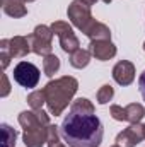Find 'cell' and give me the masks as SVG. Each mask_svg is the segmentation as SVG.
Segmentation results:
<instances>
[{
  "label": "cell",
  "mask_w": 145,
  "mask_h": 147,
  "mask_svg": "<svg viewBox=\"0 0 145 147\" xmlns=\"http://www.w3.org/2000/svg\"><path fill=\"white\" fill-rule=\"evenodd\" d=\"M60 135L68 147H99L103 142L104 127L94 113L85 115L68 111L62 121Z\"/></svg>",
  "instance_id": "6da1fadb"
},
{
  "label": "cell",
  "mask_w": 145,
  "mask_h": 147,
  "mask_svg": "<svg viewBox=\"0 0 145 147\" xmlns=\"http://www.w3.org/2000/svg\"><path fill=\"white\" fill-rule=\"evenodd\" d=\"M77 89H79V82H77V79H73L70 75H65V77L48 82L43 87V92L46 98L50 115H55V116L62 115L63 110L70 105Z\"/></svg>",
  "instance_id": "7a4b0ae2"
},
{
  "label": "cell",
  "mask_w": 145,
  "mask_h": 147,
  "mask_svg": "<svg viewBox=\"0 0 145 147\" xmlns=\"http://www.w3.org/2000/svg\"><path fill=\"white\" fill-rule=\"evenodd\" d=\"M19 123L24 128L26 147H43L48 142L50 118L43 110L22 111L19 115Z\"/></svg>",
  "instance_id": "3957f363"
},
{
  "label": "cell",
  "mask_w": 145,
  "mask_h": 147,
  "mask_svg": "<svg viewBox=\"0 0 145 147\" xmlns=\"http://www.w3.org/2000/svg\"><path fill=\"white\" fill-rule=\"evenodd\" d=\"M31 50L29 38L24 36H14L10 39H2L0 41V53H2V67L5 69L9 65V60L14 58H22L26 57Z\"/></svg>",
  "instance_id": "277c9868"
},
{
  "label": "cell",
  "mask_w": 145,
  "mask_h": 147,
  "mask_svg": "<svg viewBox=\"0 0 145 147\" xmlns=\"http://www.w3.org/2000/svg\"><path fill=\"white\" fill-rule=\"evenodd\" d=\"M67 14H68V19L72 21L73 26L79 28V29L84 31V33H85V31L89 29V26L94 22L89 5H85V3L80 2V0H73L72 3L68 5Z\"/></svg>",
  "instance_id": "5b68a950"
},
{
  "label": "cell",
  "mask_w": 145,
  "mask_h": 147,
  "mask_svg": "<svg viewBox=\"0 0 145 147\" xmlns=\"http://www.w3.org/2000/svg\"><path fill=\"white\" fill-rule=\"evenodd\" d=\"M14 80L26 89H33L39 82V69L31 62H19L14 69Z\"/></svg>",
  "instance_id": "8992f818"
},
{
  "label": "cell",
  "mask_w": 145,
  "mask_h": 147,
  "mask_svg": "<svg viewBox=\"0 0 145 147\" xmlns=\"http://www.w3.org/2000/svg\"><path fill=\"white\" fill-rule=\"evenodd\" d=\"M51 31L53 34L60 38V46L65 53H70L79 50V39L75 36L73 29L68 26V22H63V21H56L51 24Z\"/></svg>",
  "instance_id": "52a82bcc"
},
{
  "label": "cell",
  "mask_w": 145,
  "mask_h": 147,
  "mask_svg": "<svg viewBox=\"0 0 145 147\" xmlns=\"http://www.w3.org/2000/svg\"><path fill=\"white\" fill-rule=\"evenodd\" d=\"M51 38H53V31L48 26H38L34 33L29 36V43H31V50L36 55H51Z\"/></svg>",
  "instance_id": "ba28073f"
},
{
  "label": "cell",
  "mask_w": 145,
  "mask_h": 147,
  "mask_svg": "<svg viewBox=\"0 0 145 147\" xmlns=\"http://www.w3.org/2000/svg\"><path fill=\"white\" fill-rule=\"evenodd\" d=\"M111 116L118 121H130V123H140V120L145 116V110L142 105L132 103L125 108L113 105L111 106Z\"/></svg>",
  "instance_id": "9c48e42d"
},
{
  "label": "cell",
  "mask_w": 145,
  "mask_h": 147,
  "mask_svg": "<svg viewBox=\"0 0 145 147\" xmlns=\"http://www.w3.org/2000/svg\"><path fill=\"white\" fill-rule=\"evenodd\" d=\"M142 140H145V125L140 123H132L116 137V144L119 147H135Z\"/></svg>",
  "instance_id": "30bf717a"
},
{
  "label": "cell",
  "mask_w": 145,
  "mask_h": 147,
  "mask_svg": "<svg viewBox=\"0 0 145 147\" xmlns=\"http://www.w3.org/2000/svg\"><path fill=\"white\" fill-rule=\"evenodd\" d=\"M113 79L119 86H130L135 79V67L128 60H121L114 65L113 69Z\"/></svg>",
  "instance_id": "8fae6325"
},
{
  "label": "cell",
  "mask_w": 145,
  "mask_h": 147,
  "mask_svg": "<svg viewBox=\"0 0 145 147\" xmlns=\"http://www.w3.org/2000/svg\"><path fill=\"white\" fill-rule=\"evenodd\" d=\"M89 51L96 60L106 62L116 55V46L109 39H101V41H92L89 46Z\"/></svg>",
  "instance_id": "7c38bea8"
},
{
  "label": "cell",
  "mask_w": 145,
  "mask_h": 147,
  "mask_svg": "<svg viewBox=\"0 0 145 147\" xmlns=\"http://www.w3.org/2000/svg\"><path fill=\"white\" fill-rule=\"evenodd\" d=\"M3 12L10 17H24L28 14V9L24 5V0H2Z\"/></svg>",
  "instance_id": "4fadbf2b"
},
{
  "label": "cell",
  "mask_w": 145,
  "mask_h": 147,
  "mask_svg": "<svg viewBox=\"0 0 145 147\" xmlns=\"http://www.w3.org/2000/svg\"><path fill=\"white\" fill-rule=\"evenodd\" d=\"M85 36L91 38L92 41H101V39H109L111 38V31H109V28L106 24L94 21L89 26V29L85 31Z\"/></svg>",
  "instance_id": "5bb4252c"
},
{
  "label": "cell",
  "mask_w": 145,
  "mask_h": 147,
  "mask_svg": "<svg viewBox=\"0 0 145 147\" xmlns=\"http://www.w3.org/2000/svg\"><path fill=\"white\" fill-rule=\"evenodd\" d=\"M91 62V51L89 50H77L70 55V65L75 67V69H84L87 67Z\"/></svg>",
  "instance_id": "9a60e30c"
},
{
  "label": "cell",
  "mask_w": 145,
  "mask_h": 147,
  "mask_svg": "<svg viewBox=\"0 0 145 147\" xmlns=\"http://www.w3.org/2000/svg\"><path fill=\"white\" fill-rule=\"evenodd\" d=\"M43 70L48 77H53L55 74L60 70V58L56 55H46L44 60H43Z\"/></svg>",
  "instance_id": "2e32d148"
},
{
  "label": "cell",
  "mask_w": 145,
  "mask_h": 147,
  "mask_svg": "<svg viewBox=\"0 0 145 147\" xmlns=\"http://www.w3.org/2000/svg\"><path fill=\"white\" fill-rule=\"evenodd\" d=\"M70 111H73V113H85V115H91V113H94V106H92V103H91L89 99L79 98V99H75L72 105H70Z\"/></svg>",
  "instance_id": "e0dca14e"
},
{
  "label": "cell",
  "mask_w": 145,
  "mask_h": 147,
  "mask_svg": "<svg viewBox=\"0 0 145 147\" xmlns=\"http://www.w3.org/2000/svg\"><path fill=\"white\" fill-rule=\"evenodd\" d=\"M15 137H17L15 130L10 128L7 123H3L2 125V147H14Z\"/></svg>",
  "instance_id": "ac0fdd59"
},
{
  "label": "cell",
  "mask_w": 145,
  "mask_h": 147,
  "mask_svg": "<svg viewBox=\"0 0 145 147\" xmlns=\"http://www.w3.org/2000/svg\"><path fill=\"white\" fill-rule=\"evenodd\" d=\"M28 103H29V106H31L33 110H41L43 103H46V98H44L43 89H41V91H34V92H31V94L28 96Z\"/></svg>",
  "instance_id": "d6986e66"
},
{
  "label": "cell",
  "mask_w": 145,
  "mask_h": 147,
  "mask_svg": "<svg viewBox=\"0 0 145 147\" xmlns=\"http://www.w3.org/2000/svg\"><path fill=\"white\" fill-rule=\"evenodd\" d=\"M48 147H65L60 142V135H58V127L56 125H50L48 127Z\"/></svg>",
  "instance_id": "ffe728a7"
},
{
  "label": "cell",
  "mask_w": 145,
  "mask_h": 147,
  "mask_svg": "<svg viewBox=\"0 0 145 147\" xmlns=\"http://www.w3.org/2000/svg\"><path fill=\"white\" fill-rule=\"evenodd\" d=\"M97 103L99 105H106V103H109L111 101V98L114 96V89L111 87V86H103L99 91H97Z\"/></svg>",
  "instance_id": "44dd1931"
},
{
  "label": "cell",
  "mask_w": 145,
  "mask_h": 147,
  "mask_svg": "<svg viewBox=\"0 0 145 147\" xmlns=\"http://www.w3.org/2000/svg\"><path fill=\"white\" fill-rule=\"evenodd\" d=\"M138 87H140L142 98H144V101H145V70L142 72V75H140V79H138Z\"/></svg>",
  "instance_id": "7402d4cb"
},
{
  "label": "cell",
  "mask_w": 145,
  "mask_h": 147,
  "mask_svg": "<svg viewBox=\"0 0 145 147\" xmlns=\"http://www.w3.org/2000/svg\"><path fill=\"white\" fill-rule=\"evenodd\" d=\"M2 80H3V91H2V96H7V94H9V82H7V75H5V74L2 75Z\"/></svg>",
  "instance_id": "603a6c76"
},
{
  "label": "cell",
  "mask_w": 145,
  "mask_h": 147,
  "mask_svg": "<svg viewBox=\"0 0 145 147\" xmlns=\"http://www.w3.org/2000/svg\"><path fill=\"white\" fill-rule=\"evenodd\" d=\"M80 2H84L85 5H89V7H91V5H94V3H96L97 0H80Z\"/></svg>",
  "instance_id": "cb8c5ba5"
},
{
  "label": "cell",
  "mask_w": 145,
  "mask_h": 147,
  "mask_svg": "<svg viewBox=\"0 0 145 147\" xmlns=\"http://www.w3.org/2000/svg\"><path fill=\"white\" fill-rule=\"evenodd\" d=\"M103 2H106V3H109V2H113V0H103Z\"/></svg>",
  "instance_id": "d4e9b609"
},
{
  "label": "cell",
  "mask_w": 145,
  "mask_h": 147,
  "mask_svg": "<svg viewBox=\"0 0 145 147\" xmlns=\"http://www.w3.org/2000/svg\"><path fill=\"white\" fill-rule=\"evenodd\" d=\"M24 2H33V0H24Z\"/></svg>",
  "instance_id": "484cf974"
},
{
  "label": "cell",
  "mask_w": 145,
  "mask_h": 147,
  "mask_svg": "<svg viewBox=\"0 0 145 147\" xmlns=\"http://www.w3.org/2000/svg\"><path fill=\"white\" fill-rule=\"evenodd\" d=\"M144 50H145V43H144Z\"/></svg>",
  "instance_id": "4316f807"
}]
</instances>
